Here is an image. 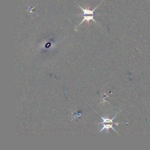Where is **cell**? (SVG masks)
Instances as JSON below:
<instances>
[{
    "label": "cell",
    "instance_id": "6da1fadb",
    "mask_svg": "<svg viewBox=\"0 0 150 150\" xmlns=\"http://www.w3.org/2000/svg\"><path fill=\"white\" fill-rule=\"evenodd\" d=\"M100 4H101V3H100ZM100 4L99 5H98L96 7H95V8H94L93 9H92V10H90V9H89L84 8H83L82 6L79 5V7H80V8H81V10L83 11V13L82 14V16H83V19L82 21L77 26L76 28H77L78 26H79L81 24H82V23L84 22V21H87L88 24L89 23V22H90V21H94V22H95L97 23V22H96V21L94 20V12L95 10L97 8V7L99 6V5H100Z\"/></svg>",
    "mask_w": 150,
    "mask_h": 150
},
{
    "label": "cell",
    "instance_id": "7a4b0ae2",
    "mask_svg": "<svg viewBox=\"0 0 150 150\" xmlns=\"http://www.w3.org/2000/svg\"><path fill=\"white\" fill-rule=\"evenodd\" d=\"M116 115H117V114H115V116L113 117L112 118H104V117H103L102 116H100V117H101V118L102 120V121L100 123V124H101L102 125V128L100 129V132L103 131V130H104V129H106L107 131H108V130H109L110 128H111L114 131L117 132L115 131V129L113 128V126H112L113 124L116 125H118V123H115V122H113V120L115 118Z\"/></svg>",
    "mask_w": 150,
    "mask_h": 150
}]
</instances>
